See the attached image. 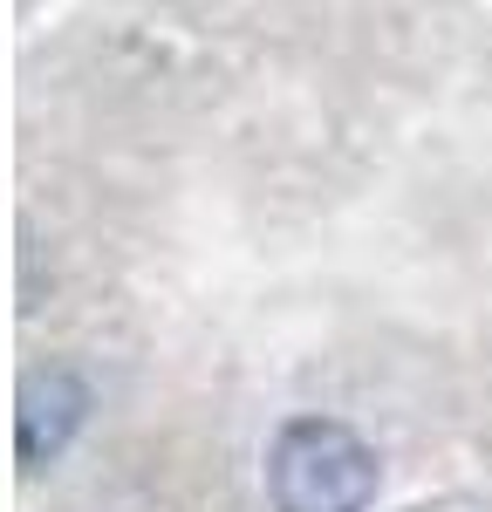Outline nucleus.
Returning <instances> with one entry per match:
<instances>
[{"mask_svg":"<svg viewBox=\"0 0 492 512\" xmlns=\"http://www.w3.org/2000/svg\"><path fill=\"white\" fill-rule=\"evenodd\" d=\"M89 424V383H82L69 362H48L21 376L14 396V451H21V472H41L69 451V437Z\"/></svg>","mask_w":492,"mask_h":512,"instance_id":"obj_2","label":"nucleus"},{"mask_svg":"<svg viewBox=\"0 0 492 512\" xmlns=\"http://www.w3.org/2000/svg\"><path fill=\"white\" fill-rule=\"evenodd\" d=\"M376 451L342 417H287L267 451V499L274 512H369L376 499Z\"/></svg>","mask_w":492,"mask_h":512,"instance_id":"obj_1","label":"nucleus"}]
</instances>
